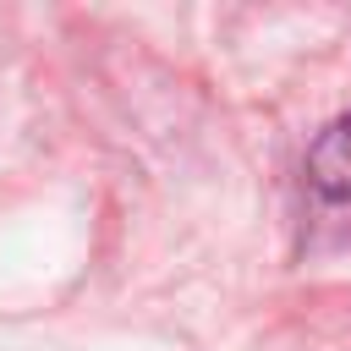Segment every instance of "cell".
<instances>
[{"mask_svg":"<svg viewBox=\"0 0 351 351\" xmlns=\"http://www.w3.org/2000/svg\"><path fill=\"white\" fill-rule=\"evenodd\" d=\"M307 181L324 192V197H340L351 203V115H340L307 154Z\"/></svg>","mask_w":351,"mask_h":351,"instance_id":"1","label":"cell"}]
</instances>
